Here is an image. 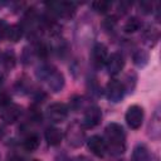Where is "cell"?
<instances>
[{"instance_id": "obj_1", "label": "cell", "mask_w": 161, "mask_h": 161, "mask_svg": "<svg viewBox=\"0 0 161 161\" xmlns=\"http://www.w3.org/2000/svg\"><path fill=\"white\" fill-rule=\"evenodd\" d=\"M104 142L107 145V151L112 155H122L126 150V135L123 127L118 123H109L104 130Z\"/></svg>"}, {"instance_id": "obj_2", "label": "cell", "mask_w": 161, "mask_h": 161, "mask_svg": "<svg viewBox=\"0 0 161 161\" xmlns=\"http://www.w3.org/2000/svg\"><path fill=\"white\" fill-rule=\"evenodd\" d=\"M39 77L47 82L48 87L53 92H59L63 88V86H64V77H63V74L60 72H58L55 68H53V67H49V65L42 67Z\"/></svg>"}, {"instance_id": "obj_3", "label": "cell", "mask_w": 161, "mask_h": 161, "mask_svg": "<svg viewBox=\"0 0 161 161\" xmlns=\"http://www.w3.org/2000/svg\"><path fill=\"white\" fill-rule=\"evenodd\" d=\"M84 131H83V126L79 122H72L65 132V138L68 141V143L73 147H79L83 145L84 142Z\"/></svg>"}, {"instance_id": "obj_4", "label": "cell", "mask_w": 161, "mask_h": 161, "mask_svg": "<svg viewBox=\"0 0 161 161\" xmlns=\"http://www.w3.org/2000/svg\"><path fill=\"white\" fill-rule=\"evenodd\" d=\"M125 118H126L127 125L132 130H138L142 126V121H143V109H142V107L137 106V104H133V106L128 107Z\"/></svg>"}, {"instance_id": "obj_5", "label": "cell", "mask_w": 161, "mask_h": 161, "mask_svg": "<svg viewBox=\"0 0 161 161\" xmlns=\"http://www.w3.org/2000/svg\"><path fill=\"white\" fill-rule=\"evenodd\" d=\"M68 111L69 109H68L67 104L60 103V102H55L48 107L47 113H48V117L52 122L60 123V122L65 121V118L68 117Z\"/></svg>"}, {"instance_id": "obj_6", "label": "cell", "mask_w": 161, "mask_h": 161, "mask_svg": "<svg viewBox=\"0 0 161 161\" xmlns=\"http://www.w3.org/2000/svg\"><path fill=\"white\" fill-rule=\"evenodd\" d=\"M106 93H107V98L109 101H112L114 103L119 102L123 98V94H125V86L118 79H111L107 83Z\"/></svg>"}, {"instance_id": "obj_7", "label": "cell", "mask_w": 161, "mask_h": 161, "mask_svg": "<svg viewBox=\"0 0 161 161\" xmlns=\"http://www.w3.org/2000/svg\"><path fill=\"white\" fill-rule=\"evenodd\" d=\"M48 6L60 18H70L75 13V5L69 1H55L48 4Z\"/></svg>"}, {"instance_id": "obj_8", "label": "cell", "mask_w": 161, "mask_h": 161, "mask_svg": "<svg viewBox=\"0 0 161 161\" xmlns=\"http://www.w3.org/2000/svg\"><path fill=\"white\" fill-rule=\"evenodd\" d=\"M101 119H102L101 108L97 107V106H92L83 114V126L87 127V128H93L97 125H99Z\"/></svg>"}, {"instance_id": "obj_9", "label": "cell", "mask_w": 161, "mask_h": 161, "mask_svg": "<svg viewBox=\"0 0 161 161\" xmlns=\"http://www.w3.org/2000/svg\"><path fill=\"white\" fill-rule=\"evenodd\" d=\"M21 116V108L18 104L14 103H8L3 112H1V118L6 125H13L15 123Z\"/></svg>"}, {"instance_id": "obj_10", "label": "cell", "mask_w": 161, "mask_h": 161, "mask_svg": "<svg viewBox=\"0 0 161 161\" xmlns=\"http://www.w3.org/2000/svg\"><path fill=\"white\" fill-rule=\"evenodd\" d=\"M87 145H88V148L91 150V152L97 157H103L107 153V145H106L104 140L98 135L92 136L87 141Z\"/></svg>"}, {"instance_id": "obj_11", "label": "cell", "mask_w": 161, "mask_h": 161, "mask_svg": "<svg viewBox=\"0 0 161 161\" xmlns=\"http://www.w3.org/2000/svg\"><path fill=\"white\" fill-rule=\"evenodd\" d=\"M125 65V59L122 57L121 53H112L111 55H108V59L106 62V67H107V70L111 75H116L118 74L122 68Z\"/></svg>"}, {"instance_id": "obj_12", "label": "cell", "mask_w": 161, "mask_h": 161, "mask_svg": "<svg viewBox=\"0 0 161 161\" xmlns=\"http://www.w3.org/2000/svg\"><path fill=\"white\" fill-rule=\"evenodd\" d=\"M107 50H108L107 47L104 44H101V43H97L93 47L92 58H93V63L97 67H102L103 64H106V62L108 59V52Z\"/></svg>"}, {"instance_id": "obj_13", "label": "cell", "mask_w": 161, "mask_h": 161, "mask_svg": "<svg viewBox=\"0 0 161 161\" xmlns=\"http://www.w3.org/2000/svg\"><path fill=\"white\" fill-rule=\"evenodd\" d=\"M44 136H45V141L48 142L49 146H58L63 140V133L57 127H48L45 130Z\"/></svg>"}, {"instance_id": "obj_14", "label": "cell", "mask_w": 161, "mask_h": 161, "mask_svg": "<svg viewBox=\"0 0 161 161\" xmlns=\"http://www.w3.org/2000/svg\"><path fill=\"white\" fill-rule=\"evenodd\" d=\"M150 153L145 145H137L132 152V161H148Z\"/></svg>"}, {"instance_id": "obj_15", "label": "cell", "mask_w": 161, "mask_h": 161, "mask_svg": "<svg viewBox=\"0 0 161 161\" xmlns=\"http://www.w3.org/2000/svg\"><path fill=\"white\" fill-rule=\"evenodd\" d=\"M39 145H40V140H39V137H38L36 135H29V136L24 140V142H23L24 150H26V151H29V152L35 151V150L39 147Z\"/></svg>"}, {"instance_id": "obj_16", "label": "cell", "mask_w": 161, "mask_h": 161, "mask_svg": "<svg viewBox=\"0 0 161 161\" xmlns=\"http://www.w3.org/2000/svg\"><path fill=\"white\" fill-rule=\"evenodd\" d=\"M21 35H23V30L19 25H9L6 39H9L11 42H18V40H20Z\"/></svg>"}, {"instance_id": "obj_17", "label": "cell", "mask_w": 161, "mask_h": 161, "mask_svg": "<svg viewBox=\"0 0 161 161\" xmlns=\"http://www.w3.org/2000/svg\"><path fill=\"white\" fill-rule=\"evenodd\" d=\"M140 28H141V21H140L137 18H131V19L125 24L123 30H125L126 33H135V31H137Z\"/></svg>"}, {"instance_id": "obj_18", "label": "cell", "mask_w": 161, "mask_h": 161, "mask_svg": "<svg viewBox=\"0 0 161 161\" xmlns=\"http://www.w3.org/2000/svg\"><path fill=\"white\" fill-rule=\"evenodd\" d=\"M92 6L98 13H106L111 8V3H108V1H96V3L92 4Z\"/></svg>"}, {"instance_id": "obj_19", "label": "cell", "mask_w": 161, "mask_h": 161, "mask_svg": "<svg viewBox=\"0 0 161 161\" xmlns=\"http://www.w3.org/2000/svg\"><path fill=\"white\" fill-rule=\"evenodd\" d=\"M15 64V57H14V53L13 52H8L5 53L4 55V65L6 69H11Z\"/></svg>"}, {"instance_id": "obj_20", "label": "cell", "mask_w": 161, "mask_h": 161, "mask_svg": "<svg viewBox=\"0 0 161 161\" xmlns=\"http://www.w3.org/2000/svg\"><path fill=\"white\" fill-rule=\"evenodd\" d=\"M8 29H9V25L6 24V21L3 20V19H0V40H3V39L6 38Z\"/></svg>"}, {"instance_id": "obj_21", "label": "cell", "mask_w": 161, "mask_h": 161, "mask_svg": "<svg viewBox=\"0 0 161 161\" xmlns=\"http://www.w3.org/2000/svg\"><path fill=\"white\" fill-rule=\"evenodd\" d=\"M141 53L143 54V57H147V54H146V53H143L142 50H141V52H137V54H138V55H141ZM133 59H135V63H136L137 65H140V60H145V63H146V59H147V58H143V59H142V57H137V55H135V57H133Z\"/></svg>"}, {"instance_id": "obj_22", "label": "cell", "mask_w": 161, "mask_h": 161, "mask_svg": "<svg viewBox=\"0 0 161 161\" xmlns=\"http://www.w3.org/2000/svg\"><path fill=\"white\" fill-rule=\"evenodd\" d=\"M34 161H38V160H34Z\"/></svg>"}]
</instances>
